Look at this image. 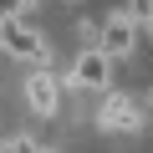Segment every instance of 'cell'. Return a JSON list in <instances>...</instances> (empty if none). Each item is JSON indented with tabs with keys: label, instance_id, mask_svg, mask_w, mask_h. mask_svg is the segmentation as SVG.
<instances>
[{
	"label": "cell",
	"instance_id": "ba28073f",
	"mask_svg": "<svg viewBox=\"0 0 153 153\" xmlns=\"http://www.w3.org/2000/svg\"><path fill=\"white\" fill-rule=\"evenodd\" d=\"M36 153H61V148H36Z\"/></svg>",
	"mask_w": 153,
	"mask_h": 153
},
{
	"label": "cell",
	"instance_id": "8992f818",
	"mask_svg": "<svg viewBox=\"0 0 153 153\" xmlns=\"http://www.w3.org/2000/svg\"><path fill=\"white\" fill-rule=\"evenodd\" d=\"M123 16H128L138 31H153V0H128V5H123Z\"/></svg>",
	"mask_w": 153,
	"mask_h": 153
},
{
	"label": "cell",
	"instance_id": "5b68a950",
	"mask_svg": "<svg viewBox=\"0 0 153 153\" xmlns=\"http://www.w3.org/2000/svg\"><path fill=\"white\" fill-rule=\"evenodd\" d=\"M97 123H102L107 133H138L143 117H138V107H133L128 92H112V87H107V92H102V107H97Z\"/></svg>",
	"mask_w": 153,
	"mask_h": 153
},
{
	"label": "cell",
	"instance_id": "277c9868",
	"mask_svg": "<svg viewBox=\"0 0 153 153\" xmlns=\"http://www.w3.org/2000/svg\"><path fill=\"white\" fill-rule=\"evenodd\" d=\"M97 51L102 56H112V61H128L133 51H138V26L117 10V16H107L102 21V31H97Z\"/></svg>",
	"mask_w": 153,
	"mask_h": 153
},
{
	"label": "cell",
	"instance_id": "9c48e42d",
	"mask_svg": "<svg viewBox=\"0 0 153 153\" xmlns=\"http://www.w3.org/2000/svg\"><path fill=\"white\" fill-rule=\"evenodd\" d=\"M148 102H153V97H148Z\"/></svg>",
	"mask_w": 153,
	"mask_h": 153
},
{
	"label": "cell",
	"instance_id": "6da1fadb",
	"mask_svg": "<svg viewBox=\"0 0 153 153\" xmlns=\"http://www.w3.org/2000/svg\"><path fill=\"white\" fill-rule=\"evenodd\" d=\"M0 51L16 56V61H31V66H46L51 61V46L41 41V31L26 16H0Z\"/></svg>",
	"mask_w": 153,
	"mask_h": 153
},
{
	"label": "cell",
	"instance_id": "7a4b0ae2",
	"mask_svg": "<svg viewBox=\"0 0 153 153\" xmlns=\"http://www.w3.org/2000/svg\"><path fill=\"white\" fill-rule=\"evenodd\" d=\"M61 87H76V92H107L112 87V56H102L97 46H82L76 61L66 66Z\"/></svg>",
	"mask_w": 153,
	"mask_h": 153
},
{
	"label": "cell",
	"instance_id": "52a82bcc",
	"mask_svg": "<svg viewBox=\"0 0 153 153\" xmlns=\"http://www.w3.org/2000/svg\"><path fill=\"white\" fill-rule=\"evenodd\" d=\"M41 143L36 138H5V143H0V153H36Z\"/></svg>",
	"mask_w": 153,
	"mask_h": 153
},
{
	"label": "cell",
	"instance_id": "3957f363",
	"mask_svg": "<svg viewBox=\"0 0 153 153\" xmlns=\"http://www.w3.org/2000/svg\"><path fill=\"white\" fill-rule=\"evenodd\" d=\"M26 107L36 112V117H56V107H61V76L51 71V66H31V76H26Z\"/></svg>",
	"mask_w": 153,
	"mask_h": 153
}]
</instances>
